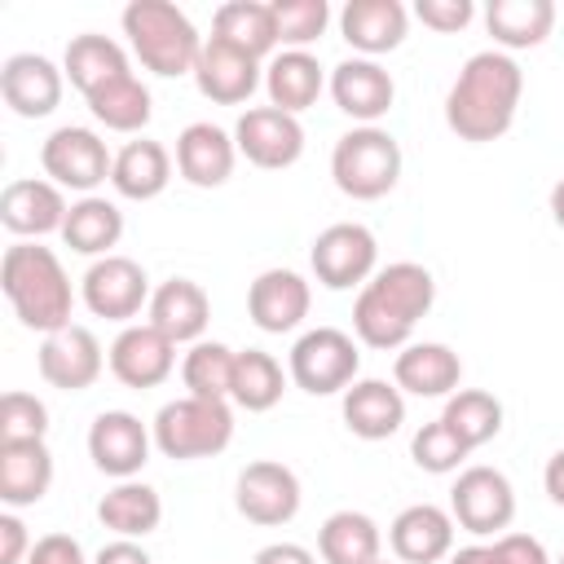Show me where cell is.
<instances>
[{"mask_svg": "<svg viewBox=\"0 0 564 564\" xmlns=\"http://www.w3.org/2000/svg\"><path fill=\"white\" fill-rule=\"evenodd\" d=\"M383 551V533L366 511H330L317 529V555L322 564H375Z\"/></svg>", "mask_w": 564, "mask_h": 564, "instance_id": "obj_35", "label": "cell"}, {"mask_svg": "<svg viewBox=\"0 0 564 564\" xmlns=\"http://www.w3.org/2000/svg\"><path fill=\"white\" fill-rule=\"evenodd\" d=\"M93 564H154V560L137 538H115L93 555Z\"/></svg>", "mask_w": 564, "mask_h": 564, "instance_id": "obj_48", "label": "cell"}, {"mask_svg": "<svg viewBox=\"0 0 564 564\" xmlns=\"http://www.w3.org/2000/svg\"><path fill=\"white\" fill-rule=\"evenodd\" d=\"M551 220L564 229V176L551 185Z\"/></svg>", "mask_w": 564, "mask_h": 564, "instance_id": "obj_52", "label": "cell"}, {"mask_svg": "<svg viewBox=\"0 0 564 564\" xmlns=\"http://www.w3.org/2000/svg\"><path fill=\"white\" fill-rule=\"evenodd\" d=\"M520 97H524L520 62L502 48H480L463 62V70L445 93V128L467 145L498 141L511 132Z\"/></svg>", "mask_w": 564, "mask_h": 564, "instance_id": "obj_1", "label": "cell"}, {"mask_svg": "<svg viewBox=\"0 0 564 564\" xmlns=\"http://www.w3.org/2000/svg\"><path fill=\"white\" fill-rule=\"evenodd\" d=\"M26 564H88V555L70 533H44V538H35Z\"/></svg>", "mask_w": 564, "mask_h": 564, "instance_id": "obj_46", "label": "cell"}, {"mask_svg": "<svg viewBox=\"0 0 564 564\" xmlns=\"http://www.w3.org/2000/svg\"><path fill=\"white\" fill-rule=\"evenodd\" d=\"M97 520L115 533V538H145V533H154L159 529V520H163V498H159V489L154 485H145V480H115L106 494H101V502H97Z\"/></svg>", "mask_w": 564, "mask_h": 564, "instance_id": "obj_33", "label": "cell"}, {"mask_svg": "<svg viewBox=\"0 0 564 564\" xmlns=\"http://www.w3.org/2000/svg\"><path fill=\"white\" fill-rule=\"evenodd\" d=\"M48 432V405L35 392H4L0 397V445L4 441H44Z\"/></svg>", "mask_w": 564, "mask_h": 564, "instance_id": "obj_43", "label": "cell"}, {"mask_svg": "<svg viewBox=\"0 0 564 564\" xmlns=\"http://www.w3.org/2000/svg\"><path fill=\"white\" fill-rule=\"evenodd\" d=\"M286 370H282V361L273 357V352H264V348H242L238 352V366H234V392H229V401L238 405V410H247V414H264V410H273L278 401H282V392H286Z\"/></svg>", "mask_w": 564, "mask_h": 564, "instance_id": "obj_38", "label": "cell"}, {"mask_svg": "<svg viewBox=\"0 0 564 564\" xmlns=\"http://www.w3.org/2000/svg\"><path fill=\"white\" fill-rule=\"evenodd\" d=\"M361 370V352L357 339L339 326H313L291 344L286 357V375L295 388H304L308 397H344L357 383Z\"/></svg>", "mask_w": 564, "mask_h": 564, "instance_id": "obj_7", "label": "cell"}, {"mask_svg": "<svg viewBox=\"0 0 564 564\" xmlns=\"http://www.w3.org/2000/svg\"><path fill=\"white\" fill-rule=\"evenodd\" d=\"M555 564H564V551H560V560H555Z\"/></svg>", "mask_w": 564, "mask_h": 564, "instance_id": "obj_54", "label": "cell"}, {"mask_svg": "<svg viewBox=\"0 0 564 564\" xmlns=\"http://www.w3.org/2000/svg\"><path fill=\"white\" fill-rule=\"evenodd\" d=\"M106 366H110V375H115L123 388L145 392V388H159V383L176 370V344H172L163 330H154L150 322H132V326H123V330L110 339Z\"/></svg>", "mask_w": 564, "mask_h": 564, "instance_id": "obj_17", "label": "cell"}, {"mask_svg": "<svg viewBox=\"0 0 564 564\" xmlns=\"http://www.w3.org/2000/svg\"><path fill=\"white\" fill-rule=\"evenodd\" d=\"M31 533H26V524L18 520V511H4L0 516V564H22L26 555H31Z\"/></svg>", "mask_w": 564, "mask_h": 564, "instance_id": "obj_47", "label": "cell"}, {"mask_svg": "<svg viewBox=\"0 0 564 564\" xmlns=\"http://www.w3.org/2000/svg\"><path fill=\"white\" fill-rule=\"evenodd\" d=\"M467 454H471V449L454 436V427H449L445 419H432V423H423V427L410 436V458H414V467L427 471V476L463 471Z\"/></svg>", "mask_w": 564, "mask_h": 564, "instance_id": "obj_41", "label": "cell"}, {"mask_svg": "<svg viewBox=\"0 0 564 564\" xmlns=\"http://www.w3.org/2000/svg\"><path fill=\"white\" fill-rule=\"evenodd\" d=\"M339 35L352 48V57H383L405 44L410 35V9L401 0H348L339 9Z\"/></svg>", "mask_w": 564, "mask_h": 564, "instance_id": "obj_21", "label": "cell"}, {"mask_svg": "<svg viewBox=\"0 0 564 564\" xmlns=\"http://www.w3.org/2000/svg\"><path fill=\"white\" fill-rule=\"evenodd\" d=\"M454 516L436 502H414L388 524V546L401 564H436L454 551Z\"/></svg>", "mask_w": 564, "mask_h": 564, "instance_id": "obj_24", "label": "cell"}, {"mask_svg": "<svg viewBox=\"0 0 564 564\" xmlns=\"http://www.w3.org/2000/svg\"><path fill=\"white\" fill-rule=\"evenodd\" d=\"M330 97L335 106L361 128V123H379L392 101H397V79L375 62V57H344L330 70Z\"/></svg>", "mask_w": 564, "mask_h": 564, "instance_id": "obj_22", "label": "cell"}, {"mask_svg": "<svg viewBox=\"0 0 564 564\" xmlns=\"http://www.w3.org/2000/svg\"><path fill=\"white\" fill-rule=\"evenodd\" d=\"M53 485V454L44 441H4L0 445V502L9 511L35 507Z\"/></svg>", "mask_w": 564, "mask_h": 564, "instance_id": "obj_30", "label": "cell"}, {"mask_svg": "<svg viewBox=\"0 0 564 564\" xmlns=\"http://www.w3.org/2000/svg\"><path fill=\"white\" fill-rule=\"evenodd\" d=\"M0 291L13 304V317L26 330L53 335L62 326H70V308H75V286L57 260L53 247L40 242H13L0 260Z\"/></svg>", "mask_w": 564, "mask_h": 564, "instance_id": "obj_3", "label": "cell"}, {"mask_svg": "<svg viewBox=\"0 0 564 564\" xmlns=\"http://www.w3.org/2000/svg\"><path fill=\"white\" fill-rule=\"evenodd\" d=\"M300 502H304L300 476L286 463H278V458H256L234 480V507H238V516L251 520V524H260V529L291 524L300 516Z\"/></svg>", "mask_w": 564, "mask_h": 564, "instance_id": "obj_12", "label": "cell"}, {"mask_svg": "<svg viewBox=\"0 0 564 564\" xmlns=\"http://www.w3.org/2000/svg\"><path fill=\"white\" fill-rule=\"evenodd\" d=\"M339 414L357 441H388L405 423V392L388 379H357L339 397Z\"/></svg>", "mask_w": 564, "mask_h": 564, "instance_id": "obj_26", "label": "cell"}, {"mask_svg": "<svg viewBox=\"0 0 564 564\" xmlns=\"http://www.w3.org/2000/svg\"><path fill=\"white\" fill-rule=\"evenodd\" d=\"M436 304V278L419 260L383 264L352 300V339L379 352H401L414 326Z\"/></svg>", "mask_w": 564, "mask_h": 564, "instance_id": "obj_2", "label": "cell"}, {"mask_svg": "<svg viewBox=\"0 0 564 564\" xmlns=\"http://www.w3.org/2000/svg\"><path fill=\"white\" fill-rule=\"evenodd\" d=\"M441 419L454 427V436L467 449H480L502 432V401L485 388H458L454 397H445Z\"/></svg>", "mask_w": 564, "mask_h": 564, "instance_id": "obj_40", "label": "cell"}, {"mask_svg": "<svg viewBox=\"0 0 564 564\" xmlns=\"http://www.w3.org/2000/svg\"><path fill=\"white\" fill-rule=\"evenodd\" d=\"M449 516L471 538H502V529L516 520V489L498 467H463L449 489Z\"/></svg>", "mask_w": 564, "mask_h": 564, "instance_id": "obj_9", "label": "cell"}, {"mask_svg": "<svg viewBox=\"0 0 564 564\" xmlns=\"http://www.w3.org/2000/svg\"><path fill=\"white\" fill-rule=\"evenodd\" d=\"M123 35L132 57L159 75V79H176V75H194L198 53H203V35L189 22L185 9H176L172 0H132L123 9Z\"/></svg>", "mask_w": 564, "mask_h": 564, "instance_id": "obj_4", "label": "cell"}, {"mask_svg": "<svg viewBox=\"0 0 564 564\" xmlns=\"http://www.w3.org/2000/svg\"><path fill=\"white\" fill-rule=\"evenodd\" d=\"M119 238H123V212H119V203H110L101 194H84V198L70 203L66 225H62V242L75 256H88V260L115 256Z\"/></svg>", "mask_w": 564, "mask_h": 564, "instance_id": "obj_31", "label": "cell"}, {"mask_svg": "<svg viewBox=\"0 0 564 564\" xmlns=\"http://www.w3.org/2000/svg\"><path fill=\"white\" fill-rule=\"evenodd\" d=\"M414 18L423 26H432V31H441V35H454L476 18V4L471 0H419Z\"/></svg>", "mask_w": 564, "mask_h": 564, "instance_id": "obj_44", "label": "cell"}, {"mask_svg": "<svg viewBox=\"0 0 564 564\" xmlns=\"http://www.w3.org/2000/svg\"><path fill=\"white\" fill-rule=\"evenodd\" d=\"M326 70L322 62L308 53V48H282L264 62V93H269V106L286 110V115H304L322 88H326Z\"/></svg>", "mask_w": 564, "mask_h": 564, "instance_id": "obj_29", "label": "cell"}, {"mask_svg": "<svg viewBox=\"0 0 564 564\" xmlns=\"http://www.w3.org/2000/svg\"><path fill=\"white\" fill-rule=\"evenodd\" d=\"M308 264L326 291H361L379 273V238L357 220H335L313 238Z\"/></svg>", "mask_w": 564, "mask_h": 564, "instance_id": "obj_8", "label": "cell"}, {"mask_svg": "<svg viewBox=\"0 0 564 564\" xmlns=\"http://www.w3.org/2000/svg\"><path fill=\"white\" fill-rule=\"evenodd\" d=\"M555 26V4L551 0H489L485 9V31L494 35V48L520 53L538 48Z\"/></svg>", "mask_w": 564, "mask_h": 564, "instance_id": "obj_32", "label": "cell"}, {"mask_svg": "<svg viewBox=\"0 0 564 564\" xmlns=\"http://www.w3.org/2000/svg\"><path fill=\"white\" fill-rule=\"evenodd\" d=\"M445 564H498L494 560V546H485V542H471V546H458V551H449V560Z\"/></svg>", "mask_w": 564, "mask_h": 564, "instance_id": "obj_51", "label": "cell"}, {"mask_svg": "<svg viewBox=\"0 0 564 564\" xmlns=\"http://www.w3.org/2000/svg\"><path fill=\"white\" fill-rule=\"evenodd\" d=\"M234 163H238L234 132H225L212 119H198V123L181 128V137H176V172H181V181H189L194 189H220L234 176Z\"/></svg>", "mask_w": 564, "mask_h": 564, "instance_id": "obj_23", "label": "cell"}, {"mask_svg": "<svg viewBox=\"0 0 564 564\" xmlns=\"http://www.w3.org/2000/svg\"><path fill=\"white\" fill-rule=\"evenodd\" d=\"M150 278L145 269L132 260V256H101L84 269L79 278V300L93 317H106V322H123L132 326V317L141 308H150Z\"/></svg>", "mask_w": 564, "mask_h": 564, "instance_id": "obj_11", "label": "cell"}, {"mask_svg": "<svg viewBox=\"0 0 564 564\" xmlns=\"http://www.w3.org/2000/svg\"><path fill=\"white\" fill-rule=\"evenodd\" d=\"M234 145L247 163L264 172H282L304 154V123L278 106H247L234 123Z\"/></svg>", "mask_w": 564, "mask_h": 564, "instance_id": "obj_13", "label": "cell"}, {"mask_svg": "<svg viewBox=\"0 0 564 564\" xmlns=\"http://www.w3.org/2000/svg\"><path fill=\"white\" fill-rule=\"evenodd\" d=\"M269 4H273L282 48H308L330 26V4L326 0H269Z\"/></svg>", "mask_w": 564, "mask_h": 564, "instance_id": "obj_42", "label": "cell"}, {"mask_svg": "<svg viewBox=\"0 0 564 564\" xmlns=\"http://www.w3.org/2000/svg\"><path fill=\"white\" fill-rule=\"evenodd\" d=\"M66 189L53 185L48 176H18L0 189V225L18 242H40L48 234H62L66 225Z\"/></svg>", "mask_w": 564, "mask_h": 564, "instance_id": "obj_14", "label": "cell"}, {"mask_svg": "<svg viewBox=\"0 0 564 564\" xmlns=\"http://www.w3.org/2000/svg\"><path fill=\"white\" fill-rule=\"evenodd\" d=\"M35 366H40V379L57 392H84L101 379L106 370V352L97 344V335L79 322L53 330L40 339V352H35Z\"/></svg>", "mask_w": 564, "mask_h": 564, "instance_id": "obj_16", "label": "cell"}, {"mask_svg": "<svg viewBox=\"0 0 564 564\" xmlns=\"http://www.w3.org/2000/svg\"><path fill=\"white\" fill-rule=\"evenodd\" d=\"M401 145L388 128L379 123H361V128H348L335 150H330V181L339 194L357 198V203H375L383 194L397 189L401 181Z\"/></svg>", "mask_w": 564, "mask_h": 564, "instance_id": "obj_5", "label": "cell"}, {"mask_svg": "<svg viewBox=\"0 0 564 564\" xmlns=\"http://www.w3.org/2000/svg\"><path fill=\"white\" fill-rule=\"evenodd\" d=\"M375 564H388V560H375ZM392 564H401V560H392Z\"/></svg>", "mask_w": 564, "mask_h": 564, "instance_id": "obj_53", "label": "cell"}, {"mask_svg": "<svg viewBox=\"0 0 564 564\" xmlns=\"http://www.w3.org/2000/svg\"><path fill=\"white\" fill-rule=\"evenodd\" d=\"M494 546V560L498 564H551L546 546L533 538V533H502L489 542Z\"/></svg>", "mask_w": 564, "mask_h": 564, "instance_id": "obj_45", "label": "cell"}, {"mask_svg": "<svg viewBox=\"0 0 564 564\" xmlns=\"http://www.w3.org/2000/svg\"><path fill=\"white\" fill-rule=\"evenodd\" d=\"M154 432L132 410H101L88 427V458L110 480H137V471L150 463Z\"/></svg>", "mask_w": 564, "mask_h": 564, "instance_id": "obj_15", "label": "cell"}, {"mask_svg": "<svg viewBox=\"0 0 564 564\" xmlns=\"http://www.w3.org/2000/svg\"><path fill=\"white\" fill-rule=\"evenodd\" d=\"M234 366H238V352L220 339H198L189 344L185 361H181V383H185V397H207V401H229L234 392Z\"/></svg>", "mask_w": 564, "mask_h": 564, "instance_id": "obj_39", "label": "cell"}, {"mask_svg": "<svg viewBox=\"0 0 564 564\" xmlns=\"http://www.w3.org/2000/svg\"><path fill=\"white\" fill-rule=\"evenodd\" d=\"M84 101H88V115L110 132H141L154 115V97L137 75H119L97 93H88Z\"/></svg>", "mask_w": 564, "mask_h": 564, "instance_id": "obj_37", "label": "cell"}, {"mask_svg": "<svg viewBox=\"0 0 564 564\" xmlns=\"http://www.w3.org/2000/svg\"><path fill=\"white\" fill-rule=\"evenodd\" d=\"M172 167H176V154H172L163 141L137 137V141H128V145L115 154L110 185H115L119 198L150 203V198H159V194L172 185Z\"/></svg>", "mask_w": 564, "mask_h": 564, "instance_id": "obj_28", "label": "cell"}, {"mask_svg": "<svg viewBox=\"0 0 564 564\" xmlns=\"http://www.w3.org/2000/svg\"><path fill=\"white\" fill-rule=\"evenodd\" d=\"M145 322L154 330H163L172 344H198L212 322V300L194 278H167L154 286Z\"/></svg>", "mask_w": 564, "mask_h": 564, "instance_id": "obj_25", "label": "cell"}, {"mask_svg": "<svg viewBox=\"0 0 564 564\" xmlns=\"http://www.w3.org/2000/svg\"><path fill=\"white\" fill-rule=\"evenodd\" d=\"M40 167L53 185L62 189H75L79 198L93 194L101 181H110V167H115V154L106 150V141L93 132V128H79V123H66V128H53L40 145Z\"/></svg>", "mask_w": 564, "mask_h": 564, "instance_id": "obj_10", "label": "cell"}, {"mask_svg": "<svg viewBox=\"0 0 564 564\" xmlns=\"http://www.w3.org/2000/svg\"><path fill=\"white\" fill-rule=\"evenodd\" d=\"M66 70L44 53H13L0 66V97L18 119H44L62 106Z\"/></svg>", "mask_w": 564, "mask_h": 564, "instance_id": "obj_18", "label": "cell"}, {"mask_svg": "<svg viewBox=\"0 0 564 564\" xmlns=\"http://www.w3.org/2000/svg\"><path fill=\"white\" fill-rule=\"evenodd\" d=\"M62 70H66L70 88H79L84 97L97 93L101 84L119 79V75H132L123 44L110 40V35H101V31H84V35H75V40L66 44V53H62Z\"/></svg>", "mask_w": 564, "mask_h": 564, "instance_id": "obj_34", "label": "cell"}, {"mask_svg": "<svg viewBox=\"0 0 564 564\" xmlns=\"http://www.w3.org/2000/svg\"><path fill=\"white\" fill-rule=\"evenodd\" d=\"M542 489H546V498H551L555 507H564V449H555V454L546 458V467H542Z\"/></svg>", "mask_w": 564, "mask_h": 564, "instance_id": "obj_50", "label": "cell"}, {"mask_svg": "<svg viewBox=\"0 0 564 564\" xmlns=\"http://www.w3.org/2000/svg\"><path fill=\"white\" fill-rule=\"evenodd\" d=\"M392 383L410 397H454L463 383V361L449 344L436 339L405 344L392 361Z\"/></svg>", "mask_w": 564, "mask_h": 564, "instance_id": "obj_27", "label": "cell"}, {"mask_svg": "<svg viewBox=\"0 0 564 564\" xmlns=\"http://www.w3.org/2000/svg\"><path fill=\"white\" fill-rule=\"evenodd\" d=\"M251 564H317V555L308 546H300V542H269V546L256 551Z\"/></svg>", "mask_w": 564, "mask_h": 564, "instance_id": "obj_49", "label": "cell"}, {"mask_svg": "<svg viewBox=\"0 0 564 564\" xmlns=\"http://www.w3.org/2000/svg\"><path fill=\"white\" fill-rule=\"evenodd\" d=\"M212 35L251 53L256 62L273 57L278 48V22H273V4L264 0H229L212 13Z\"/></svg>", "mask_w": 564, "mask_h": 564, "instance_id": "obj_36", "label": "cell"}, {"mask_svg": "<svg viewBox=\"0 0 564 564\" xmlns=\"http://www.w3.org/2000/svg\"><path fill=\"white\" fill-rule=\"evenodd\" d=\"M154 449L176 463L194 458H216L234 441V410L229 401H207V397H176L159 405L154 423Z\"/></svg>", "mask_w": 564, "mask_h": 564, "instance_id": "obj_6", "label": "cell"}, {"mask_svg": "<svg viewBox=\"0 0 564 564\" xmlns=\"http://www.w3.org/2000/svg\"><path fill=\"white\" fill-rule=\"evenodd\" d=\"M194 84L216 106H242L264 84V62H256L251 53L207 35V44L198 53V66H194Z\"/></svg>", "mask_w": 564, "mask_h": 564, "instance_id": "obj_19", "label": "cell"}, {"mask_svg": "<svg viewBox=\"0 0 564 564\" xmlns=\"http://www.w3.org/2000/svg\"><path fill=\"white\" fill-rule=\"evenodd\" d=\"M313 304V286L304 273L295 269H264L256 273V282L247 286V317L264 330V335H286L308 317Z\"/></svg>", "mask_w": 564, "mask_h": 564, "instance_id": "obj_20", "label": "cell"}]
</instances>
